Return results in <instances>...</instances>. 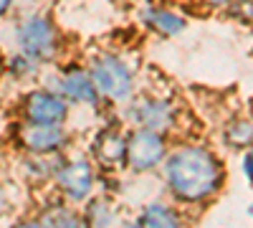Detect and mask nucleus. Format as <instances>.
<instances>
[{
    "mask_svg": "<svg viewBox=\"0 0 253 228\" xmlns=\"http://www.w3.org/2000/svg\"><path fill=\"white\" fill-rule=\"evenodd\" d=\"M89 155L99 173L109 175L126 173V130H122V124L117 122L104 124L89 142Z\"/></svg>",
    "mask_w": 253,
    "mask_h": 228,
    "instance_id": "9d476101",
    "label": "nucleus"
},
{
    "mask_svg": "<svg viewBox=\"0 0 253 228\" xmlns=\"http://www.w3.org/2000/svg\"><path fill=\"white\" fill-rule=\"evenodd\" d=\"M58 157L61 155L51 157V155H26V152H20L18 170L26 178V182H31V185H51Z\"/></svg>",
    "mask_w": 253,
    "mask_h": 228,
    "instance_id": "2eb2a0df",
    "label": "nucleus"
},
{
    "mask_svg": "<svg viewBox=\"0 0 253 228\" xmlns=\"http://www.w3.org/2000/svg\"><path fill=\"white\" fill-rule=\"evenodd\" d=\"M13 208V195H10V185L5 182V178L0 175V221H5L8 213Z\"/></svg>",
    "mask_w": 253,
    "mask_h": 228,
    "instance_id": "6ab92c4d",
    "label": "nucleus"
},
{
    "mask_svg": "<svg viewBox=\"0 0 253 228\" xmlns=\"http://www.w3.org/2000/svg\"><path fill=\"white\" fill-rule=\"evenodd\" d=\"M162 185L177 205H203L223 188L225 170L203 144H177L162 162Z\"/></svg>",
    "mask_w": 253,
    "mask_h": 228,
    "instance_id": "f257e3e1",
    "label": "nucleus"
},
{
    "mask_svg": "<svg viewBox=\"0 0 253 228\" xmlns=\"http://www.w3.org/2000/svg\"><path fill=\"white\" fill-rule=\"evenodd\" d=\"M137 23L157 38H175L187 28V18L162 3H137Z\"/></svg>",
    "mask_w": 253,
    "mask_h": 228,
    "instance_id": "9b49d317",
    "label": "nucleus"
},
{
    "mask_svg": "<svg viewBox=\"0 0 253 228\" xmlns=\"http://www.w3.org/2000/svg\"><path fill=\"white\" fill-rule=\"evenodd\" d=\"M114 5H122V8H137V0H112Z\"/></svg>",
    "mask_w": 253,
    "mask_h": 228,
    "instance_id": "5701e85b",
    "label": "nucleus"
},
{
    "mask_svg": "<svg viewBox=\"0 0 253 228\" xmlns=\"http://www.w3.org/2000/svg\"><path fill=\"white\" fill-rule=\"evenodd\" d=\"M51 185H53L56 195H61L63 200L81 208L99 188V168L94 165L89 152L66 150L58 157Z\"/></svg>",
    "mask_w": 253,
    "mask_h": 228,
    "instance_id": "20e7f679",
    "label": "nucleus"
},
{
    "mask_svg": "<svg viewBox=\"0 0 253 228\" xmlns=\"http://www.w3.org/2000/svg\"><path fill=\"white\" fill-rule=\"evenodd\" d=\"M71 104L53 87L41 84L28 89L18 101V119L31 124H69Z\"/></svg>",
    "mask_w": 253,
    "mask_h": 228,
    "instance_id": "1a4fd4ad",
    "label": "nucleus"
},
{
    "mask_svg": "<svg viewBox=\"0 0 253 228\" xmlns=\"http://www.w3.org/2000/svg\"><path fill=\"white\" fill-rule=\"evenodd\" d=\"M230 13L243 23H253V0H230Z\"/></svg>",
    "mask_w": 253,
    "mask_h": 228,
    "instance_id": "a211bd4d",
    "label": "nucleus"
},
{
    "mask_svg": "<svg viewBox=\"0 0 253 228\" xmlns=\"http://www.w3.org/2000/svg\"><path fill=\"white\" fill-rule=\"evenodd\" d=\"M167 152H170L167 135L144 127H126V173L137 178L152 175L162 168Z\"/></svg>",
    "mask_w": 253,
    "mask_h": 228,
    "instance_id": "39448f33",
    "label": "nucleus"
},
{
    "mask_svg": "<svg viewBox=\"0 0 253 228\" xmlns=\"http://www.w3.org/2000/svg\"><path fill=\"white\" fill-rule=\"evenodd\" d=\"M18 223H23V226H48V228H56V226L76 228V226H84V216H81L79 205H74L69 200H63L61 195H56L53 200L41 205L31 218H23Z\"/></svg>",
    "mask_w": 253,
    "mask_h": 228,
    "instance_id": "f8f14e48",
    "label": "nucleus"
},
{
    "mask_svg": "<svg viewBox=\"0 0 253 228\" xmlns=\"http://www.w3.org/2000/svg\"><path fill=\"white\" fill-rule=\"evenodd\" d=\"M205 5H210V8H228L230 5V0H203Z\"/></svg>",
    "mask_w": 253,
    "mask_h": 228,
    "instance_id": "4be33fe9",
    "label": "nucleus"
},
{
    "mask_svg": "<svg viewBox=\"0 0 253 228\" xmlns=\"http://www.w3.org/2000/svg\"><path fill=\"white\" fill-rule=\"evenodd\" d=\"M48 87H53L66 99L71 109H91V112L104 109L101 96L94 87V79H91L86 64H76V61L56 64V71L48 79Z\"/></svg>",
    "mask_w": 253,
    "mask_h": 228,
    "instance_id": "423d86ee",
    "label": "nucleus"
},
{
    "mask_svg": "<svg viewBox=\"0 0 253 228\" xmlns=\"http://www.w3.org/2000/svg\"><path fill=\"white\" fill-rule=\"evenodd\" d=\"M132 226H147V228H175L182 226V213L175 208V203L170 200H147L142 203V208L132 218Z\"/></svg>",
    "mask_w": 253,
    "mask_h": 228,
    "instance_id": "ddd939ff",
    "label": "nucleus"
},
{
    "mask_svg": "<svg viewBox=\"0 0 253 228\" xmlns=\"http://www.w3.org/2000/svg\"><path fill=\"white\" fill-rule=\"evenodd\" d=\"M241 170H243V175H246V180L253 185V144L251 147H246V152H243V162H241Z\"/></svg>",
    "mask_w": 253,
    "mask_h": 228,
    "instance_id": "aec40b11",
    "label": "nucleus"
},
{
    "mask_svg": "<svg viewBox=\"0 0 253 228\" xmlns=\"http://www.w3.org/2000/svg\"><path fill=\"white\" fill-rule=\"evenodd\" d=\"M13 44L15 51L26 53L28 58L38 61L41 66H56L63 48H66V38L58 28L56 18L46 10H31L20 15L13 26Z\"/></svg>",
    "mask_w": 253,
    "mask_h": 228,
    "instance_id": "f03ea898",
    "label": "nucleus"
},
{
    "mask_svg": "<svg viewBox=\"0 0 253 228\" xmlns=\"http://www.w3.org/2000/svg\"><path fill=\"white\" fill-rule=\"evenodd\" d=\"M41 74H43V66H41L38 61L28 58L26 53H20V51H15L5 58V74L3 76H8L15 84H31V81H36Z\"/></svg>",
    "mask_w": 253,
    "mask_h": 228,
    "instance_id": "dca6fc26",
    "label": "nucleus"
},
{
    "mask_svg": "<svg viewBox=\"0 0 253 228\" xmlns=\"http://www.w3.org/2000/svg\"><path fill=\"white\" fill-rule=\"evenodd\" d=\"M84 226H117L122 223V211L117 208L114 195L107 193H94L86 203L81 205Z\"/></svg>",
    "mask_w": 253,
    "mask_h": 228,
    "instance_id": "4468645a",
    "label": "nucleus"
},
{
    "mask_svg": "<svg viewBox=\"0 0 253 228\" xmlns=\"http://www.w3.org/2000/svg\"><path fill=\"white\" fill-rule=\"evenodd\" d=\"M223 139L228 147H236V150H246L253 144V122L248 119H236L230 122L225 132H223Z\"/></svg>",
    "mask_w": 253,
    "mask_h": 228,
    "instance_id": "f3484780",
    "label": "nucleus"
},
{
    "mask_svg": "<svg viewBox=\"0 0 253 228\" xmlns=\"http://www.w3.org/2000/svg\"><path fill=\"white\" fill-rule=\"evenodd\" d=\"M18 8V0H0V20L10 18V13Z\"/></svg>",
    "mask_w": 253,
    "mask_h": 228,
    "instance_id": "412c9836",
    "label": "nucleus"
},
{
    "mask_svg": "<svg viewBox=\"0 0 253 228\" xmlns=\"http://www.w3.org/2000/svg\"><path fill=\"white\" fill-rule=\"evenodd\" d=\"M86 69L101 96L104 109H122L137 94V69L119 51H96Z\"/></svg>",
    "mask_w": 253,
    "mask_h": 228,
    "instance_id": "7ed1b4c3",
    "label": "nucleus"
},
{
    "mask_svg": "<svg viewBox=\"0 0 253 228\" xmlns=\"http://www.w3.org/2000/svg\"><path fill=\"white\" fill-rule=\"evenodd\" d=\"M126 127H144L170 137L177 127V107L160 94H134L122 107Z\"/></svg>",
    "mask_w": 253,
    "mask_h": 228,
    "instance_id": "0eeeda50",
    "label": "nucleus"
},
{
    "mask_svg": "<svg viewBox=\"0 0 253 228\" xmlns=\"http://www.w3.org/2000/svg\"><path fill=\"white\" fill-rule=\"evenodd\" d=\"M71 142L69 124H31L20 119L13 124V144L26 155H63L71 150Z\"/></svg>",
    "mask_w": 253,
    "mask_h": 228,
    "instance_id": "6e6552de",
    "label": "nucleus"
},
{
    "mask_svg": "<svg viewBox=\"0 0 253 228\" xmlns=\"http://www.w3.org/2000/svg\"><path fill=\"white\" fill-rule=\"evenodd\" d=\"M5 51H3V46H0V79H3V74H5Z\"/></svg>",
    "mask_w": 253,
    "mask_h": 228,
    "instance_id": "b1692460",
    "label": "nucleus"
},
{
    "mask_svg": "<svg viewBox=\"0 0 253 228\" xmlns=\"http://www.w3.org/2000/svg\"><path fill=\"white\" fill-rule=\"evenodd\" d=\"M248 213H251V218H253V205H251V211H248Z\"/></svg>",
    "mask_w": 253,
    "mask_h": 228,
    "instance_id": "393cba45",
    "label": "nucleus"
}]
</instances>
